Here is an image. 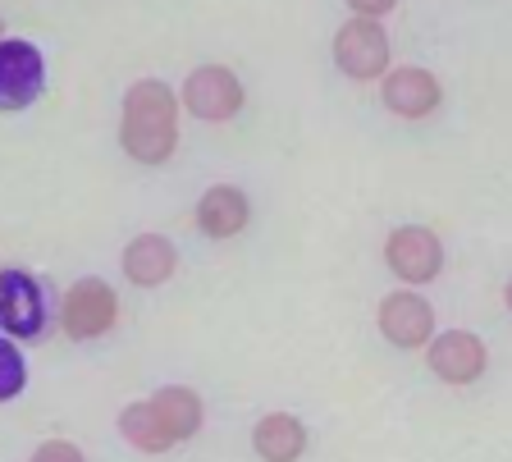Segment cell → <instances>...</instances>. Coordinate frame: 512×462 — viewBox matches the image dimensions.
Returning a JSON list of instances; mask_svg holds the SVG:
<instances>
[{
  "label": "cell",
  "mask_w": 512,
  "mask_h": 462,
  "mask_svg": "<svg viewBox=\"0 0 512 462\" xmlns=\"http://www.w3.org/2000/svg\"><path fill=\"white\" fill-rule=\"evenodd\" d=\"M119 142L142 165H160L174 156V147H179V97L160 78H142V83L128 87Z\"/></svg>",
  "instance_id": "6da1fadb"
},
{
  "label": "cell",
  "mask_w": 512,
  "mask_h": 462,
  "mask_svg": "<svg viewBox=\"0 0 512 462\" xmlns=\"http://www.w3.org/2000/svg\"><path fill=\"white\" fill-rule=\"evenodd\" d=\"M334 65L348 78H357V83L384 78V69H389V37H384L380 23L366 19V14L343 23L339 37H334Z\"/></svg>",
  "instance_id": "7a4b0ae2"
},
{
  "label": "cell",
  "mask_w": 512,
  "mask_h": 462,
  "mask_svg": "<svg viewBox=\"0 0 512 462\" xmlns=\"http://www.w3.org/2000/svg\"><path fill=\"white\" fill-rule=\"evenodd\" d=\"M46 87V60L42 51L23 37L0 42V110H23L42 97Z\"/></svg>",
  "instance_id": "3957f363"
},
{
  "label": "cell",
  "mask_w": 512,
  "mask_h": 462,
  "mask_svg": "<svg viewBox=\"0 0 512 462\" xmlns=\"http://www.w3.org/2000/svg\"><path fill=\"white\" fill-rule=\"evenodd\" d=\"M183 110L206 124H224L243 110V83L224 65H202L192 69L188 83H183Z\"/></svg>",
  "instance_id": "277c9868"
},
{
  "label": "cell",
  "mask_w": 512,
  "mask_h": 462,
  "mask_svg": "<svg viewBox=\"0 0 512 462\" xmlns=\"http://www.w3.org/2000/svg\"><path fill=\"white\" fill-rule=\"evenodd\" d=\"M46 325L42 284L28 270H0V330L10 339H37Z\"/></svg>",
  "instance_id": "5b68a950"
},
{
  "label": "cell",
  "mask_w": 512,
  "mask_h": 462,
  "mask_svg": "<svg viewBox=\"0 0 512 462\" xmlns=\"http://www.w3.org/2000/svg\"><path fill=\"white\" fill-rule=\"evenodd\" d=\"M384 261L403 284H430L444 270V248H439V238L430 229L403 225L384 243Z\"/></svg>",
  "instance_id": "8992f818"
},
{
  "label": "cell",
  "mask_w": 512,
  "mask_h": 462,
  "mask_svg": "<svg viewBox=\"0 0 512 462\" xmlns=\"http://www.w3.org/2000/svg\"><path fill=\"white\" fill-rule=\"evenodd\" d=\"M119 316V302L110 293V284L101 280H78L64 298V334L69 339H96L106 334Z\"/></svg>",
  "instance_id": "52a82bcc"
},
{
  "label": "cell",
  "mask_w": 512,
  "mask_h": 462,
  "mask_svg": "<svg viewBox=\"0 0 512 462\" xmlns=\"http://www.w3.org/2000/svg\"><path fill=\"white\" fill-rule=\"evenodd\" d=\"M380 330L398 348H421L435 334V312H430V302L421 293L398 289L380 302Z\"/></svg>",
  "instance_id": "ba28073f"
},
{
  "label": "cell",
  "mask_w": 512,
  "mask_h": 462,
  "mask_svg": "<svg viewBox=\"0 0 512 462\" xmlns=\"http://www.w3.org/2000/svg\"><path fill=\"white\" fill-rule=\"evenodd\" d=\"M430 371L448 385H471L485 371V344L467 330H448L430 344Z\"/></svg>",
  "instance_id": "9c48e42d"
},
{
  "label": "cell",
  "mask_w": 512,
  "mask_h": 462,
  "mask_svg": "<svg viewBox=\"0 0 512 462\" xmlns=\"http://www.w3.org/2000/svg\"><path fill=\"white\" fill-rule=\"evenodd\" d=\"M384 106L403 119H421L439 106V83L430 69H394L384 74Z\"/></svg>",
  "instance_id": "30bf717a"
},
{
  "label": "cell",
  "mask_w": 512,
  "mask_h": 462,
  "mask_svg": "<svg viewBox=\"0 0 512 462\" xmlns=\"http://www.w3.org/2000/svg\"><path fill=\"white\" fill-rule=\"evenodd\" d=\"M174 266H179V252H174V243L165 234H138L124 248V275L133 284H142V289L165 284L174 275Z\"/></svg>",
  "instance_id": "8fae6325"
},
{
  "label": "cell",
  "mask_w": 512,
  "mask_h": 462,
  "mask_svg": "<svg viewBox=\"0 0 512 462\" xmlns=\"http://www.w3.org/2000/svg\"><path fill=\"white\" fill-rule=\"evenodd\" d=\"M252 220V206H247L243 188H229V183H215L206 188V197L197 202V225L206 238H234L247 229Z\"/></svg>",
  "instance_id": "7c38bea8"
},
{
  "label": "cell",
  "mask_w": 512,
  "mask_h": 462,
  "mask_svg": "<svg viewBox=\"0 0 512 462\" xmlns=\"http://www.w3.org/2000/svg\"><path fill=\"white\" fill-rule=\"evenodd\" d=\"M256 453L266 462H298L302 449H307V430H302L298 417H288V412H270L252 435Z\"/></svg>",
  "instance_id": "4fadbf2b"
},
{
  "label": "cell",
  "mask_w": 512,
  "mask_h": 462,
  "mask_svg": "<svg viewBox=\"0 0 512 462\" xmlns=\"http://www.w3.org/2000/svg\"><path fill=\"white\" fill-rule=\"evenodd\" d=\"M119 430H124V440L142 453H165L174 444L170 426L160 421V412L151 403H133V408L119 412Z\"/></svg>",
  "instance_id": "5bb4252c"
},
{
  "label": "cell",
  "mask_w": 512,
  "mask_h": 462,
  "mask_svg": "<svg viewBox=\"0 0 512 462\" xmlns=\"http://www.w3.org/2000/svg\"><path fill=\"white\" fill-rule=\"evenodd\" d=\"M151 408L160 412V421L170 426L174 440H188L192 430L202 426V398L192 394V389H179V385L160 389V394L151 398Z\"/></svg>",
  "instance_id": "9a60e30c"
},
{
  "label": "cell",
  "mask_w": 512,
  "mask_h": 462,
  "mask_svg": "<svg viewBox=\"0 0 512 462\" xmlns=\"http://www.w3.org/2000/svg\"><path fill=\"white\" fill-rule=\"evenodd\" d=\"M23 385H28V362H23V353L10 339H0V403L23 394Z\"/></svg>",
  "instance_id": "2e32d148"
},
{
  "label": "cell",
  "mask_w": 512,
  "mask_h": 462,
  "mask_svg": "<svg viewBox=\"0 0 512 462\" xmlns=\"http://www.w3.org/2000/svg\"><path fill=\"white\" fill-rule=\"evenodd\" d=\"M32 462H83V453H78L74 444L51 440V444H42V449L32 453Z\"/></svg>",
  "instance_id": "e0dca14e"
},
{
  "label": "cell",
  "mask_w": 512,
  "mask_h": 462,
  "mask_svg": "<svg viewBox=\"0 0 512 462\" xmlns=\"http://www.w3.org/2000/svg\"><path fill=\"white\" fill-rule=\"evenodd\" d=\"M357 14H366V19H380V14H389L398 5V0H348Z\"/></svg>",
  "instance_id": "ac0fdd59"
},
{
  "label": "cell",
  "mask_w": 512,
  "mask_h": 462,
  "mask_svg": "<svg viewBox=\"0 0 512 462\" xmlns=\"http://www.w3.org/2000/svg\"><path fill=\"white\" fill-rule=\"evenodd\" d=\"M503 298H508V312H512V280H508V293H503Z\"/></svg>",
  "instance_id": "d6986e66"
},
{
  "label": "cell",
  "mask_w": 512,
  "mask_h": 462,
  "mask_svg": "<svg viewBox=\"0 0 512 462\" xmlns=\"http://www.w3.org/2000/svg\"><path fill=\"white\" fill-rule=\"evenodd\" d=\"M0 42H5V23H0Z\"/></svg>",
  "instance_id": "ffe728a7"
}]
</instances>
